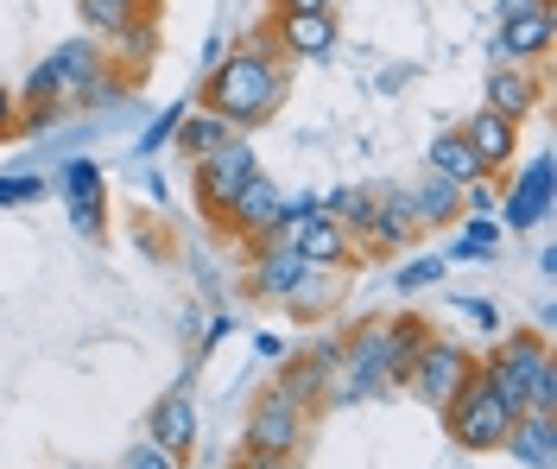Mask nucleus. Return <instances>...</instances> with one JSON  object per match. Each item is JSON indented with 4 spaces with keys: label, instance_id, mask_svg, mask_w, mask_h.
<instances>
[{
    "label": "nucleus",
    "instance_id": "nucleus-29",
    "mask_svg": "<svg viewBox=\"0 0 557 469\" xmlns=\"http://www.w3.org/2000/svg\"><path fill=\"white\" fill-rule=\"evenodd\" d=\"M437 280H444V260H406V267L393 273L399 292H424V286H437Z\"/></svg>",
    "mask_w": 557,
    "mask_h": 469
},
{
    "label": "nucleus",
    "instance_id": "nucleus-11",
    "mask_svg": "<svg viewBox=\"0 0 557 469\" xmlns=\"http://www.w3.org/2000/svg\"><path fill=\"white\" fill-rule=\"evenodd\" d=\"M146 437L159 444V451H172V457H184L190 444H197V399L184 394H165L159 406H152V419H146Z\"/></svg>",
    "mask_w": 557,
    "mask_h": 469
},
{
    "label": "nucleus",
    "instance_id": "nucleus-38",
    "mask_svg": "<svg viewBox=\"0 0 557 469\" xmlns=\"http://www.w3.org/2000/svg\"><path fill=\"white\" fill-rule=\"evenodd\" d=\"M539 7H552V0H500V20H520V13H539Z\"/></svg>",
    "mask_w": 557,
    "mask_h": 469
},
{
    "label": "nucleus",
    "instance_id": "nucleus-19",
    "mask_svg": "<svg viewBox=\"0 0 557 469\" xmlns=\"http://www.w3.org/2000/svg\"><path fill=\"white\" fill-rule=\"evenodd\" d=\"M418 229V210H412V190H386V197H374V222H368V235L381 242V248H406Z\"/></svg>",
    "mask_w": 557,
    "mask_h": 469
},
{
    "label": "nucleus",
    "instance_id": "nucleus-21",
    "mask_svg": "<svg viewBox=\"0 0 557 469\" xmlns=\"http://www.w3.org/2000/svg\"><path fill=\"white\" fill-rule=\"evenodd\" d=\"M172 140H177V152H190V159H203V152H215V146H228L235 140V127L222 121V114H184L172 127Z\"/></svg>",
    "mask_w": 557,
    "mask_h": 469
},
{
    "label": "nucleus",
    "instance_id": "nucleus-39",
    "mask_svg": "<svg viewBox=\"0 0 557 469\" xmlns=\"http://www.w3.org/2000/svg\"><path fill=\"white\" fill-rule=\"evenodd\" d=\"M278 13H330V0H273Z\"/></svg>",
    "mask_w": 557,
    "mask_h": 469
},
{
    "label": "nucleus",
    "instance_id": "nucleus-13",
    "mask_svg": "<svg viewBox=\"0 0 557 469\" xmlns=\"http://www.w3.org/2000/svg\"><path fill=\"white\" fill-rule=\"evenodd\" d=\"M45 71H51V83H58V102H76L83 83L102 71V51H96V38H70V45H58V51L45 58Z\"/></svg>",
    "mask_w": 557,
    "mask_h": 469
},
{
    "label": "nucleus",
    "instance_id": "nucleus-16",
    "mask_svg": "<svg viewBox=\"0 0 557 469\" xmlns=\"http://www.w3.org/2000/svg\"><path fill=\"white\" fill-rule=\"evenodd\" d=\"M273 248L253 260V273H247V286L260 292V298H285V292L298 286V273H305V260H298V248L285 242V235H267Z\"/></svg>",
    "mask_w": 557,
    "mask_h": 469
},
{
    "label": "nucleus",
    "instance_id": "nucleus-22",
    "mask_svg": "<svg viewBox=\"0 0 557 469\" xmlns=\"http://www.w3.org/2000/svg\"><path fill=\"white\" fill-rule=\"evenodd\" d=\"M412 210H418V222H424V229L456 222V217H462V190H456L450 178H437V172H431V178L412 190Z\"/></svg>",
    "mask_w": 557,
    "mask_h": 469
},
{
    "label": "nucleus",
    "instance_id": "nucleus-20",
    "mask_svg": "<svg viewBox=\"0 0 557 469\" xmlns=\"http://www.w3.org/2000/svg\"><path fill=\"white\" fill-rule=\"evenodd\" d=\"M431 172H437V178H450L456 190H462V184H475V178H487L482 159H475L469 140H462V127H450V134H437V140H431Z\"/></svg>",
    "mask_w": 557,
    "mask_h": 469
},
{
    "label": "nucleus",
    "instance_id": "nucleus-30",
    "mask_svg": "<svg viewBox=\"0 0 557 469\" xmlns=\"http://www.w3.org/2000/svg\"><path fill=\"white\" fill-rule=\"evenodd\" d=\"M121 89H127V76H89V83H83V96H76V102H83V109H102V102H121Z\"/></svg>",
    "mask_w": 557,
    "mask_h": 469
},
{
    "label": "nucleus",
    "instance_id": "nucleus-17",
    "mask_svg": "<svg viewBox=\"0 0 557 469\" xmlns=\"http://www.w3.org/2000/svg\"><path fill=\"white\" fill-rule=\"evenodd\" d=\"M539 96H545V83L525 71V64H500V71L487 76V109L507 114V121H520V114L532 109Z\"/></svg>",
    "mask_w": 557,
    "mask_h": 469
},
{
    "label": "nucleus",
    "instance_id": "nucleus-3",
    "mask_svg": "<svg viewBox=\"0 0 557 469\" xmlns=\"http://www.w3.org/2000/svg\"><path fill=\"white\" fill-rule=\"evenodd\" d=\"M469 368H475V356H469L462 343H450V336H424V343H418V361H412V394L444 412L450 394L469 381Z\"/></svg>",
    "mask_w": 557,
    "mask_h": 469
},
{
    "label": "nucleus",
    "instance_id": "nucleus-31",
    "mask_svg": "<svg viewBox=\"0 0 557 469\" xmlns=\"http://www.w3.org/2000/svg\"><path fill=\"white\" fill-rule=\"evenodd\" d=\"M525 412H557V361L539 368V381H532V394H525Z\"/></svg>",
    "mask_w": 557,
    "mask_h": 469
},
{
    "label": "nucleus",
    "instance_id": "nucleus-25",
    "mask_svg": "<svg viewBox=\"0 0 557 469\" xmlns=\"http://www.w3.org/2000/svg\"><path fill=\"white\" fill-rule=\"evenodd\" d=\"M323 210L343 229H368L374 222V190H336V197H323Z\"/></svg>",
    "mask_w": 557,
    "mask_h": 469
},
{
    "label": "nucleus",
    "instance_id": "nucleus-4",
    "mask_svg": "<svg viewBox=\"0 0 557 469\" xmlns=\"http://www.w3.org/2000/svg\"><path fill=\"white\" fill-rule=\"evenodd\" d=\"M552 361V349H545V336H525V330H513L494 356L482 361V374L494 381V394L507 399V406H520L525 412V394H532V381H539V368Z\"/></svg>",
    "mask_w": 557,
    "mask_h": 469
},
{
    "label": "nucleus",
    "instance_id": "nucleus-5",
    "mask_svg": "<svg viewBox=\"0 0 557 469\" xmlns=\"http://www.w3.org/2000/svg\"><path fill=\"white\" fill-rule=\"evenodd\" d=\"M253 172H260V159H253V146L235 134L228 146H215V152L197 159V203H203L209 217H222V210L235 203V190H242Z\"/></svg>",
    "mask_w": 557,
    "mask_h": 469
},
{
    "label": "nucleus",
    "instance_id": "nucleus-41",
    "mask_svg": "<svg viewBox=\"0 0 557 469\" xmlns=\"http://www.w3.org/2000/svg\"><path fill=\"white\" fill-rule=\"evenodd\" d=\"M242 469H285V457H253V451H247V464Z\"/></svg>",
    "mask_w": 557,
    "mask_h": 469
},
{
    "label": "nucleus",
    "instance_id": "nucleus-9",
    "mask_svg": "<svg viewBox=\"0 0 557 469\" xmlns=\"http://www.w3.org/2000/svg\"><path fill=\"white\" fill-rule=\"evenodd\" d=\"M278 203H285V197H278V184L267 178V172H253V178H247L242 190H235V203H228L222 217L235 222L242 235H253V242H267V235L278 229Z\"/></svg>",
    "mask_w": 557,
    "mask_h": 469
},
{
    "label": "nucleus",
    "instance_id": "nucleus-27",
    "mask_svg": "<svg viewBox=\"0 0 557 469\" xmlns=\"http://www.w3.org/2000/svg\"><path fill=\"white\" fill-rule=\"evenodd\" d=\"M76 13H83V26H89V33H108V38L134 20V7H121V0H76Z\"/></svg>",
    "mask_w": 557,
    "mask_h": 469
},
{
    "label": "nucleus",
    "instance_id": "nucleus-32",
    "mask_svg": "<svg viewBox=\"0 0 557 469\" xmlns=\"http://www.w3.org/2000/svg\"><path fill=\"white\" fill-rule=\"evenodd\" d=\"M177 121H184V109H165L159 121H152V127H146V134H139V146H134V152H159V146L172 140V127H177Z\"/></svg>",
    "mask_w": 557,
    "mask_h": 469
},
{
    "label": "nucleus",
    "instance_id": "nucleus-42",
    "mask_svg": "<svg viewBox=\"0 0 557 469\" xmlns=\"http://www.w3.org/2000/svg\"><path fill=\"white\" fill-rule=\"evenodd\" d=\"M121 7H134V13H146V0H121Z\"/></svg>",
    "mask_w": 557,
    "mask_h": 469
},
{
    "label": "nucleus",
    "instance_id": "nucleus-6",
    "mask_svg": "<svg viewBox=\"0 0 557 469\" xmlns=\"http://www.w3.org/2000/svg\"><path fill=\"white\" fill-rule=\"evenodd\" d=\"M298 437H305V406L285 399L278 387H267L253 399V412H247V451L253 457H292Z\"/></svg>",
    "mask_w": 557,
    "mask_h": 469
},
{
    "label": "nucleus",
    "instance_id": "nucleus-34",
    "mask_svg": "<svg viewBox=\"0 0 557 469\" xmlns=\"http://www.w3.org/2000/svg\"><path fill=\"white\" fill-rule=\"evenodd\" d=\"M33 197H45V178H0V210L7 203H33Z\"/></svg>",
    "mask_w": 557,
    "mask_h": 469
},
{
    "label": "nucleus",
    "instance_id": "nucleus-7",
    "mask_svg": "<svg viewBox=\"0 0 557 469\" xmlns=\"http://www.w3.org/2000/svg\"><path fill=\"white\" fill-rule=\"evenodd\" d=\"M462 140H469V152L482 159V172L494 178V172H507V165H513V152H520V121L482 109V114H469V121H462Z\"/></svg>",
    "mask_w": 557,
    "mask_h": 469
},
{
    "label": "nucleus",
    "instance_id": "nucleus-14",
    "mask_svg": "<svg viewBox=\"0 0 557 469\" xmlns=\"http://www.w3.org/2000/svg\"><path fill=\"white\" fill-rule=\"evenodd\" d=\"M64 203H70L76 235H102V172H96L89 159L64 165Z\"/></svg>",
    "mask_w": 557,
    "mask_h": 469
},
{
    "label": "nucleus",
    "instance_id": "nucleus-24",
    "mask_svg": "<svg viewBox=\"0 0 557 469\" xmlns=\"http://www.w3.org/2000/svg\"><path fill=\"white\" fill-rule=\"evenodd\" d=\"M285 298H292V311H298V318L330 311V280H323V267H305V273H298V286L285 292Z\"/></svg>",
    "mask_w": 557,
    "mask_h": 469
},
{
    "label": "nucleus",
    "instance_id": "nucleus-37",
    "mask_svg": "<svg viewBox=\"0 0 557 469\" xmlns=\"http://www.w3.org/2000/svg\"><path fill=\"white\" fill-rule=\"evenodd\" d=\"M469 318H475L482 330H494V324H500V311H494V298H469Z\"/></svg>",
    "mask_w": 557,
    "mask_h": 469
},
{
    "label": "nucleus",
    "instance_id": "nucleus-8",
    "mask_svg": "<svg viewBox=\"0 0 557 469\" xmlns=\"http://www.w3.org/2000/svg\"><path fill=\"white\" fill-rule=\"evenodd\" d=\"M292 248H298L305 267H323V273H343L348 260H355V254H348V229L330 217V210H317L305 229H292Z\"/></svg>",
    "mask_w": 557,
    "mask_h": 469
},
{
    "label": "nucleus",
    "instance_id": "nucleus-23",
    "mask_svg": "<svg viewBox=\"0 0 557 469\" xmlns=\"http://www.w3.org/2000/svg\"><path fill=\"white\" fill-rule=\"evenodd\" d=\"M323 381H330V368H323L317 356H305V361H285L273 387L285 399H298V406H311V399H323Z\"/></svg>",
    "mask_w": 557,
    "mask_h": 469
},
{
    "label": "nucleus",
    "instance_id": "nucleus-2",
    "mask_svg": "<svg viewBox=\"0 0 557 469\" xmlns=\"http://www.w3.org/2000/svg\"><path fill=\"white\" fill-rule=\"evenodd\" d=\"M513 419H520V406H507V399L494 394V381L482 374V361L469 368V381L450 394L444 406V432H450L456 451H500L507 432H513Z\"/></svg>",
    "mask_w": 557,
    "mask_h": 469
},
{
    "label": "nucleus",
    "instance_id": "nucleus-33",
    "mask_svg": "<svg viewBox=\"0 0 557 469\" xmlns=\"http://www.w3.org/2000/svg\"><path fill=\"white\" fill-rule=\"evenodd\" d=\"M127 469H177V457H172V451H159V444L146 437V444L127 451Z\"/></svg>",
    "mask_w": 557,
    "mask_h": 469
},
{
    "label": "nucleus",
    "instance_id": "nucleus-15",
    "mask_svg": "<svg viewBox=\"0 0 557 469\" xmlns=\"http://www.w3.org/2000/svg\"><path fill=\"white\" fill-rule=\"evenodd\" d=\"M552 432H557V412H520L500 451H513L525 469H552V457H557V437Z\"/></svg>",
    "mask_w": 557,
    "mask_h": 469
},
{
    "label": "nucleus",
    "instance_id": "nucleus-26",
    "mask_svg": "<svg viewBox=\"0 0 557 469\" xmlns=\"http://www.w3.org/2000/svg\"><path fill=\"white\" fill-rule=\"evenodd\" d=\"M114 45H121V51H108V58H127V64L139 71V64L152 58V20H146V13H134V20L114 33Z\"/></svg>",
    "mask_w": 557,
    "mask_h": 469
},
{
    "label": "nucleus",
    "instance_id": "nucleus-28",
    "mask_svg": "<svg viewBox=\"0 0 557 469\" xmlns=\"http://www.w3.org/2000/svg\"><path fill=\"white\" fill-rule=\"evenodd\" d=\"M494 242H500V222L469 217V229H462V242H456V260H487V254H494Z\"/></svg>",
    "mask_w": 557,
    "mask_h": 469
},
{
    "label": "nucleus",
    "instance_id": "nucleus-36",
    "mask_svg": "<svg viewBox=\"0 0 557 469\" xmlns=\"http://www.w3.org/2000/svg\"><path fill=\"white\" fill-rule=\"evenodd\" d=\"M7 134H20V96L0 83V140H7Z\"/></svg>",
    "mask_w": 557,
    "mask_h": 469
},
{
    "label": "nucleus",
    "instance_id": "nucleus-12",
    "mask_svg": "<svg viewBox=\"0 0 557 469\" xmlns=\"http://www.w3.org/2000/svg\"><path fill=\"white\" fill-rule=\"evenodd\" d=\"M278 51L330 58L336 51V13H278Z\"/></svg>",
    "mask_w": 557,
    "mask_h": 469
},
{
    "label": "nucleus",
    "instance_id": "nucleus-40",
    "mask_svg": "<svg viewBox=\"0 0 557 469\" xmlns=\"http://www.w3.org/2000/svg\"><path fill=\"white\" fill-rule=\"evenodd\" d=\"M222 58H228V45H222V38H209V45H203V71H215Z\"/></svg>",
    "mask_w": 557,
    "mask_h": 469
},
{
    "label": "nucleus",
    "instance_id": "nucleus-18",
    "mask_svg": "<svg viewBox=\"0 0 557 469\" xmlns=\"http://www.w3.org/2000/svg\"><path fill=\"white\" fill-rule=\"evenodd\" d=\"M552 210V159H532L520 172V190L507 197V229H532Z\"/></svg>",
    "mask_w": 557,
    "mask_h": 469
},
{
    "label": "nucleus",
    "instance_id": "nucleus-1",
    "mask_svg": "<svg viewBox=\"0 0 557 469\" xmlns=\"http://www.w3.org/2000/svg\"><path fill=\"white\" fill-rule=\"evenodd\" d=\"M285 64H278L273 51H228L215 71H209V114H222L235 134L242 127H260V121H273V109L285 102Z\"/></svg>",
    "mask_w": 557,
    "mask_h": 469
},
{
    "label": "nucleus",
    "instance_id": "nucleus-35",
    "mask_svg": "<svg viewBox=\"0 0 557 469\" xmlns=\"http://www.w3.org/2000/svg\"><path fill=\"white\" fill-rule=\"evenodd\" d=\"M462 190H469V203H462V210H469V217H487V210H494V184H487V178L462 184Z\"/></svg>",
    "mask_w": 557,
    "mask_h": 469
},
{
    "label": "nucleus",
    "instance_id": "nucleus-10",
    "mask_svg": "<svg viewBox=\"0 0 557 469\" xmlns=\"http://www.w3.org/2000/svg\"><path fill=\"white\" fill-rule=\"evenodd\" d=\"M552 7H539V13H520V20H500V38H494V58L500 64H532V58H545L552 51Z\"/></svg>",
    "mask_w": 557,
    "mask_h": 469
}]
</instances>
